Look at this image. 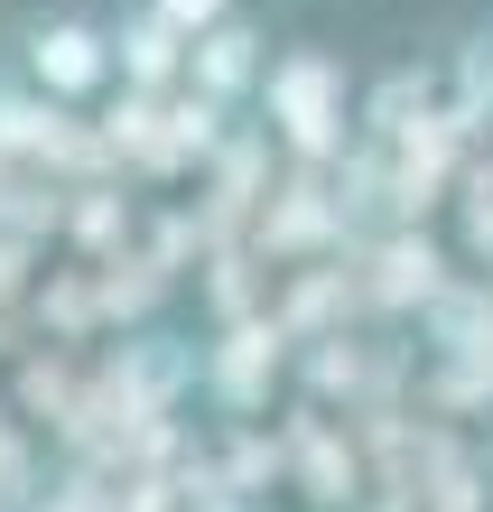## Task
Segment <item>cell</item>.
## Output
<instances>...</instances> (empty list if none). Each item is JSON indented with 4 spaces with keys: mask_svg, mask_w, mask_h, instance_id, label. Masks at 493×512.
<instances>
[{
    "mask_svg": "<svg viewBox=\"0 0 493 512\" xmlns=\"http://www.w3.org/2000/svg\"><path fill=\"white\" fill-rule=\"evenodd\" d=\"M112 75L131 84L140 103L187 94V38H177V28H168L159 10H149V0H140L131 19H112Z\"/></svg>",
    "mask_w": 493,
    "mask_h": 512,
    "instance_id": "4",
    "label": "cell"
},
{
    "mask_svg": "<svg viewBox=\"0 0 493 512\" xmlns=\"http://www.w3.org/2000/svg\"><path fill=\"white\" fill-rule=\"evenodd\" d=\"M149 10H159L177 38H205V28H214V19H233L242 0H149Z\"/></svg>",
    "mask_w": 493,
    "mask_h": 512,
    "instance_id": "5",
    "label": "cell"
},
{
    "mask_svg": "<svg viewBox=\"0 0 493 512\" xmlns=\"http://www.w3.org/2000/svg\"><path fill=\"white\" fill-rule=\"evenodd\" d=\"M261 75H270V38H261L252 10H233V19H214L205 38H187V94H205L214 112L252 103Z\"/></svg>",
    "mask_w": 493,
    "mask_h": 512,
    "instance_id": "3",
    "label": "cell"
},
{
    "mask_svg": "<svg viewBox=\"0 0 493 512\" xmlns=\"http://www.w3.org/2000/svg\"><path fill=\"white\" fill-rule=\"evenodd\" d=\"M19 75H28V94H47L56 112L94 103L103 84H112V19H94V10L28 19L19 28Z\"/></svg>",
    "mask_w": 493,
    "mask_h": 512,
    "instance_id": "2",
    "label": "cell"
},
{
    "mask_svg": "<svg viewBox=\"0 0 493 512\" xmlns=\"http://www.w3.org/2000/svg\"><path fill=\"white\" fill-rule=\"evenodd\" d=\"M261 103H270V131L289 140V159H335V149H345V66H335L326 47L270 56Z\"/></svg>",
    "mask_w": 493,
    "mask_h": 512,
    "instance_id": "1",
    "label": "cell"
}]
</instances>
